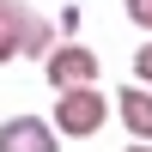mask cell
Here are the masks:
<instances>
[{
	"mask_svg": "<svg viewBox=\"0 0 152 152\" xmlns=\"http://www.w3.org/2000/svg\"><path fill=\"white\" fill-rule=\"evenodd\" d=\"M128 18L140 24V31H152V0H128Z\"/></svg>",
	"mask_w": 152,
	"mask_h": 152,
	"instance_id": "cell-7",
	"label": "cell"
},
{
	"mask_svg": "<svg viewBox=\"0 0 152 152\" xmlns=\"http://www.w3.org/2000/svg\"><path fill=\"white\" fill-rule=\"evenodd\" d=\"M0 152H61V140L43 116H12L0 128Z\"/></svg>",
	"mask_w": 152,
	"mask_h": 152,
	"instance_id": "cell-3",
	"label": "cell"
},
{
	"mask_svg": "<svg viewBox=\"0 0 152 152\" xmlns=\"http://www.w3.org/2000/svg\"><path fill=\"white\" fill-rule=\"evenodd\" d=\"M116 110H122V128H128L140 146H152V91L146 85H128V91L116 97Z\"/></svg>",
	"mask_w": 152,
	"mask_h": 152,
	"instance_id": "cell-4",
	"label": "cell"
},
{
	"mask_svg": "<svg viewBox=\"0 0 152 152\" xmlns=\"http://www.w3.org/2000/svg\"><path fill=\"white\" fill-rule=\"evenodd\" d=\"M104 122H110V97L91 85V91H61V97H55V122H49V128L67 134V140H91Z\"/></svg>",
	"mask_w": 152,
	"mask_h": 152,
	"instance_id": "cell-1",
	"label": "cell"
},
{
	"mask_svg": "<svg viewBox=\"0 0 152 152\" xmlns=\"http://www.w3.org/2000/svg\"><path fill=\"white\" fill-rule=\"evenodd\" d=\"M134 73L146 79V91H152V43H140V55H134Z\"/></svg>",
	"mask_w": 152,
	"mask_h": 152,
	"instance_id": "cell-8",
	"label": "cell"
},
{
	"mask_svg": "<svg viewBox=\"0 0 152 152\" xmlns=\"http://www.w3.org/2000/svg\"><path fill=\"white\" fill-rule=\"evenodd\" d=\"M18 55L49 61V55H55V24H49V18H37V12H24V24H18Z\"/></svg>",
	"mask_w": 152,
	"mask_h": 152,
	"instance_id": "cell-5",
	"label": "cell"
},
{
	"mask_svg": "<svg viewBox=\"0 0 152 152\" xmlns=\"http://www.w3.org/2000/svg\"><path fill=\"white\" fill-rule=\"evenodd\" d=\"M18 24H24V6L18 0H0V67L18 55Z\"/></svg>",
	"mask_w": 152,
	"mask_h": 152,
	"instance_id": "cell-6",
	"label": "cell"
},
{
	"mask_svg": "<svg viewBox=\"0 0 152 152\" xmlns=\"http://www.w3.org/2000/svg\"><path fill=\"white\" fill-rule=\"evenodd\" d=\"M134 152H152V146H134Z\"/></svg>",
	"mask_w": 152,
	"mask_h": 152,
	"instance_id": "cell-9",
	"label": "cell"
},
{
	"mask_svg": "<svg viewBox=\"0 0 152 152\" xmlns=\"http://www.w3.org/2000/svg\"><path fill=\"white\" fill-rule=\"evenodd\" d=\"M43 73H49V85H55V97H61V91H91L97 55H91V49H79V43H55V55L43 61Z\"/></svg>",
	"mask_w": 152,
	"mask_h": 152,
	"instance_id": "cell-2",
	"label": "cell"
}]
</instances>
